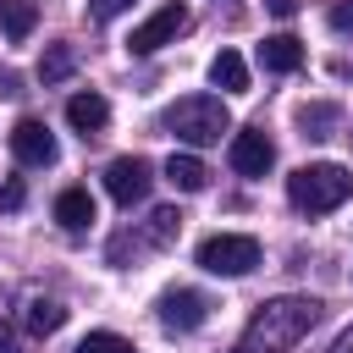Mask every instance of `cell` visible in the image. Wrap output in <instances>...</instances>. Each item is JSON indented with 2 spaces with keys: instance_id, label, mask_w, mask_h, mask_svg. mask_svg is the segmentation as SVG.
Instances as JSON below:
<instances>
[{
  "instance_id": "obj_14",
  "label": "cell",
  "mask_w": 353,
  "mask_h": 353,
  "mask_svg": "<svg viewBox=\"0 0 353 353\" xmlns=\"http://www.w3.org/2000/svg\"><path fill=\"white\" fill-rule=\"evenodd\" d=\"M55 221H61L66 232H83V226L94 221V199H88V188H66V193L55 199Z\"/></svg>"
},
{
  "instance_id": "obj_20",
  "label": "cell",
  "mask_w": 353,
  "mask_h": 353,
  "mask_svg": "<svg viewBox=\"0 0 353 353\" xmlns=\"http://www.w3.org/2000/svg\"><path fill=\"white\" fill-rule=\"evenodd\" d=\"M88 6H94V17H99V22H110V17H121L132 0H88Z\"/></svg>"
},
{
  "instance_id": "obj_21",
  "label": "cell",
  "mask_w": 353,
  "mask_h": 353,
  "mask_svg": "<svg viewBox=\"0 0 353 353\" xmlns=\"http://www.w3.org/2000/svg\"><path fill=\"white\" fill-rule=\"evenodd\" d=\"M331 28H336V33H347V28H353V6H347V0H342V6H331Z\"/></svg>"
},
{
  "instance_id": "obj_6",
  "label": "cell",
  "mask_w": 353,
  "mask_h": 353,
  "mask_svg": "<svg viewBox=\"0 0 353 353\" xmlns=\"http://www.w3.org/2000/svg\"><path fill=\"white\" fill-rule=\"evenodd\" d=\"M182 28H188V6H182V0H171V6H160L149 22H138V28H132L127 50H132V55H154V50H165Z\"/></svg>"
},
{
  "instance_id": "obj_24",
  "label": "cell",
  "mask_w": 353,
  "mask_h": 353,
  "mask_svg": "<svg viewBox=\"0 0 353 353\" xmlns=\"http://www.w3.org/2000/svg\"><path fill=\"white\" fill-rule=\"evenodd\" d=\"M331 353H353V325H347V331L336 336V347H331Z\"/></svg>"
},
{
  "instance_id": "obj_3",
  "label": "cell",
  "mask_w": 353,
  "mask_h": 353,
  "mask_svg": "<svg viewBox=\"0 0 353 353\" xmlns=\"http://www.w3.org/2000/svg\"><path fill=\"white\" fill-rule=\"evenodd\" d=\"M160 127H165L171 138L204 149V143H221V132H232V116H226V105H221L215 94H188V99L165 105Z\"/></svg>"
},
{
  "instance_id": "obj_4",
  "label": "cell",
  "mask_w": 353,
  "mask_h": 353,
  "mask_svg": "<svg viewBox=\"0 0 353 353\" xmlns=\"http://www.w3.org/2000/svg\"><path fill=\"white\" fill-rule=\"evenodd\" d=\"M199 265L210 276H248L259 265V237H248V232H215V237L199 243Z\"/></svg>"
},
{
  "instance_id": "obj_13",
  "label": "cell",
  "mask_w": 353,
  "mask_h": 353,
  "mask_svg": "<svg viewBox=\"0 0 353 353\" xmlns=\"http://www.w3.org/2000/svg\"><path fill=\"white\" fill-rule=\"evenodd\" d=\"M210 83L226 88V94H248V66H243V55H237V50H221V55L210 61Z\"/></svg>"
},
{
  "instance_id": "obj_8",
  "label": "cell",
  "mask_w": 353,
  "mask_h": 353,
  "mask_svg": "<svg viewBox=\"0 0 353 353\" xmlns=\"http://www.w3.org/2000/svg\"><path fill=\"white\" fill-rule=\"evenodd\" d=\"M160 325L165 331H199L204 320H210V298L204 292H193V287H176V292H160Z\"/></svg>"
},
{
  "instance_id": "obj_11",
  "label": "cell",
  "mask_w": 353,
  "mask_h": 353,
  "mask_svg": "<svg viewBox=\"0 0 353 353\" xmlns=\"http://www.w3.org/2000/svg\"><path fill=\"white\" fill-rule=\"evenodd\" d=\"M259 61H265V72H298L303 66V44L292 33H270L259 44Z\"/></svg>"
},
{
  "instance_id": "obj_18",
  "label": "cell",
  "mask_w": 353,
  "mask_h": 353,
  "mask_svg": "<svg viewBox=\"0 0 353 353\" xmlns=\"http://www.w3.org/2000/svg\"><path fill=\"white\" fill-rule=\"evenodd\" d=\"M72 353H138V347H132L127 336H116V331H88Z\"/></svg>"
},
{
  "instance_id": "obj_5",
  "label": "cell",
  "mask_w": 353,
  "mask_h": 353,
  "mask_svg": "<svg viewBox=\"0 0 353 353\" xmlns=\"http://www.w3.org/2000/svg\"><path fill=\"white\" fill-rule=\"evenodd\" d=\"M149 182H154V165H149L143 154H121V160L105 165V193H110L116 204H127V210L149 199Z\"/></svg>"
},
{
  "instance_id": "obj_7",
  "label": "cell",
  "mask_w": 353,
  "mask_h": 353,
  "mask_svg": "<svg viewBox=\"0 0 353 353\" xmlns=\"http://www.w3.org/2000/svg\"><path fill=\"white\" fill-rule=\"evenodd\" d=\"M226 160H232L237 176H265V171L276 165V143L265 138V127H243V132H232Z\"/></svg>"
},
{
  "instance_id": "obj_12",
  "label": "cell",
  "mask_w": 353,
  "mask_h": 353,
  "mask_svg": "<svg viewBox=\"0 0 353 353\" xmlns=\"http://www.w3.org/2000/svg\"><path fill=\"white\" fill-rule=\"evenodd\" d=\"M165 182H171L176 193H204V188H210V171H204L199 154H171V160H165Z\"/></svg>"
},
{
  "instance_id": "obj_17",
  "label": "cell",
  "mask_w": 353,
  "mask_h": 353,
  "mask_svg": "<svg viewBox=\"0 0 353 353\" xmlns=\"http://www.w3.org/2000/svg\"><path fill=\"white\" fill-rule=\"evenodd\" d=\"M72 66H77V55H72L66 44H50V50L39 55V77H44V83H61V77H72Z\"/></svg>"
},
{
  "instance_id": "obj_9",
  "label": "cell",
  "mask_w": 353,
  "mask_h": 353,
  "mask_svg": "<svg viewBox=\"0 0 353 353\" xmlns=\"http://www.w3.org/2000/svg\"><path fill=\"white\" fill-rule=\"evenodd\" d=\"M11 154H17L22 165H50V160H55V132H50L44 121L22 116V121L11 127Z\"/></svg>"
},
{
  "instance_id": "obj_2",
  "label": "cell",
  "mask_w": 353,
  "mask_h": 353,
  "mask_svg": "<svg viewBox=\"0 0 353 353\" xmlns=\"http://www.w3.org/2000/svg\"><path fill=\"white\" fill-rule=\"evenodd\" d=\"M287 199L303 215H325V210H336V204L353 199V171L336 165V160H309V165H298L287 176Z\"/></svg>"
},
{
  "instance_id": "obj_1",
  "label": "cell",
  "mask_w": 353,
  "mask_h": 353,
  "mask_svg": "<svg viewBox=\"0 0 353 353\" xmlns=\"http://www.w3.org/2000/svg\"><path fill=\"white\" fill-rule=\"evenodd\" d=\"M320 320V298H270L259 303V314L243 331V353H287L309 336V325Z\"/></svg>"
},
{
  "instance_id": "obj_22",
  "label": "cell",
  "mask_w": 353,
  "mask_h": 353,
  "mask_svg": "<svg viewBox=\"0 0 353 353\" xmlns=\"http://www.w3.org/2000/svg\"><path fill=\"white\" fill-rule=\"evenodd\" d=\"M265 11H270V17H292V11H298V0H265Z\"/></svg>"
},
{
  "instance_id": "obj_10",
  "label": "cell",
  "mask_w": 353,
  "mask_h": 353,
  "mask_svg": "<svg viewBox=\"0 0 353 353\" xmlns=\"http://www.w3.org/2000/svg\"><path fill=\"white\" fill-rule=\"evenodd\" d=\"M66 121H72V132H83V138H99L105 132V121H110V105L88 88V94H72L66 99Z\"/></svg>"
},
{
  "instance_id": "obj_23",
  "label": "cell",
  "mask_w": 353,
  "mask_h": 353,
  "mask_svg": "<svg viewBox=\"0 0 353 353\" xmlns=\"http://www.w3.org/2000/svg\"><path fill=\"white\" fill-rule=\"evenodd\" d=\"M0 353H17V336H11V325L0 320Z\"/></svg>"
},
{
  "instance_id": "obj_19",
  "label": "cell",
  "mask_w": 353,
  "mask_h": 353,
  "mask_svg": "<svg viewBox=\"0 0 353 353\" xmlns=\"http://www.w3.org/2000/svg\"><path fill=\"white\" fill-rule=\"evenodd\" d=\"M22 199H28V188H22L17 176H6V182H0V210H22Z\"/></svg>"
},
{
  "instance_id": "obj_16",
  "label": "cell",
  "mask_w": 353,
  "mask_h": 353,
  "mask_svg": "<svg viewBox=\"0 0 353 353\" xmlns=\"http://www.w3.org/2000/svg\"><path fill=\"white\" fill-rule=\"evenodd\" d=\"M61 325H66V309H61L55 298H33V303H28V331L50 336V331H61Z\"/></svg>"
},
{
  "instance_id": "obj_15",
  "label": "cell",
  "mask_w": 353,
  "mask_h": 353,
  "mask_svg": "<svg viewBox=\"0 0 353 353\" xmlns=\"http://www.w3.org/2000/svg\"><path fill=\"white\" fill-rule=\"evenodd\" d=\"M33 22H39V6H33V0H0V33H6V39L22 44V39L33 33Z\"/></svg>"
}]
</instances>
